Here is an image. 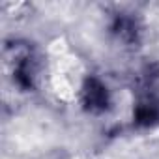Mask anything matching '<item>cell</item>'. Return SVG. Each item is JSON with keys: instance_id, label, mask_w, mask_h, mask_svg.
Masks as SVG:
<instances>
[{"instance_id": "obj_2", "label": "cell", "mask_w": 159, "mask_h": 159, "mask_svg": "<svg viewBox=\"0 0 159 159\" xmlns=\"http://www.w3.org/2000/svg\"><path fill=\"white\" fill-rule=\"evenodd\" d=\"M135 118L139 124L142 125H150V124H155L159 120V105L155 101H142L139 103L137 111H135Z\"/></svg>"}, {"instance_id": "obj_1", "label": "cell", "mask_w": 159, "mask_h": 159, "mask_svg": "<svg viewBox=\"0 0 159 159\" xmlns=\"http://www.w3.org/2000/svg\"><path fill=\"white\" fill-rule=\"evenodd\" d=\"M84 99H86V105L92 111H101V109L107 107V90H105V86L98 81V79H90V81H86Z\"/></svg>"}]
</instances>
